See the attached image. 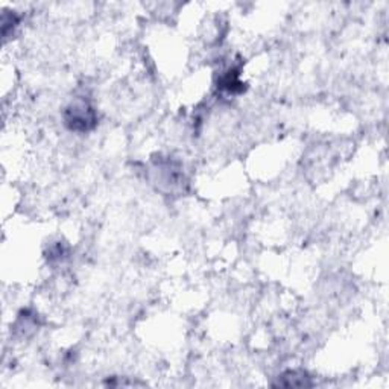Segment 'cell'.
Here are the masks:
<instances>
[{
    "label": "cell",
    "mask_w": 389,
    "mask_h": 389,
    "mask_svg": "<svg viewBox=\"0 0 389 389\" xmlns=\"http://www.w3.org/2000/svg\"><path fill=\"white\" fill-rule=\"evenodd\" d=\"M66 117L70 129H77V131H87L94 121L93 110L87 102H77L70 105Z\"/></svg>",
    "instance_id": "obj_1"
}]
</instances>
